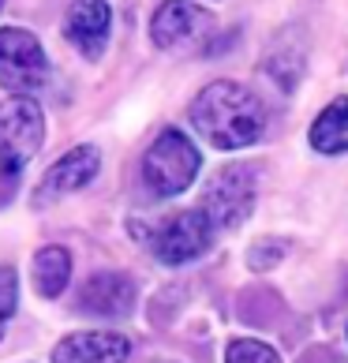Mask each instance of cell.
<instances>
[{
  "label": "cell",
  "mask_w": 348,
  "mask_h": 363,
  "mask_svg": "<svg viewBox=\"0 0 348 363\" xmlns=\"http://www.w3.org/2000/svg\"><path fill=\"white\" fill-rule=\"evenodd\" d=\"M191 128L218 150H244L266 131V105L259 94L232 79H218L191 101Z\"/></svg>",
  "instance_id": "1"
},
{
  "label": "cell",
  "mask_w": 348,
  "mask_h": 363,
  "mask_svg": "<svg viewBox=\"0 0 348 363\" xmlns=\"http://www.w3.org/2000/svg\"><path fill=\"white\" fill-rule=\"evenodd\" d=\"M198 169H203V154L180 128H165L150 143V150L142 154V184L157 199H172L187 191L195 184Z\"/></svg>",
  "instance_id": "2"
},
{
  "label": "cell",
  "mask_w": 348,
  "mask_h": 363,
  "mask_svg": "<svg viewBox=\"0 0 348 363\" xmlns=\"http://www.w3.org/2000/svg\"><path fill=\"white\" fill-rule=\"evenodd\" d=\"M45 143V113L34 98H8L0 105V172L19 177Z\"/></svg>",
  "instance_id": "3"
},
{
  "label": "cell",
  "mask_w": 348,
  "mask_h": 363,
  "mask_svg": "<svg viewBox=\"0 0 348 363\" xmlns=\"http://www.w3.org/2000/svg\"><path fill=\"white\" fill-rule=\"evenodd\" d=\"M213 233L218 228L210 225V218L203 210H180V213H169V218L154 221L142 240L165 266H184V262H195L198 255L210 251Z\"/></svg>",
  "instance_id": "4"
},
{
  "label": "cell",
  "mask_w": 348,
  "mask_h": 363,
  "mask_svg": "<svg viewBox=\"0 0 348 363\" xmlns=\"http://www.w3.org/2000/svg\"><path fill=\"white\" fill-rule=\"evenodd\" d=\"M259 195V172L255 165H225L210 177L203 191V213L213 228H236L247 221V213L255 210Z\"/></svg>",
  "instance_id": "5"
},
{
  "label": "cell",
  "mask_w": 348,
  "mask_h": 363,
  "mask_svg": "<svg viewBox=\"0 0 348 363\" xmlns=\"http://www.w3.org/2000/svg\"><path fill=\"white\" fill-rule=\"evenodd\" d=\"M49 75V57L42 42L23 26H0V86L16 98H30Z\"/></svg>",
  "instance_id": "6"
},
{
  "label": "cell",
  "mask_w": 348,
  "mask_h": 363,
  "mask_svg": "<svg viewBox=\"0 0 348 363\" xmlns=\"http://www.w3.org/2000/svg\"><path fill=\"white\" fill-rule=\"evenodd\" d=\"M98 169H101L98 146H90V143L72 146L60 161H52L49 172L42 177V184H38V191H34V206H49V203H57V199L72 195V191H83V187L98 177Z\"/></svg>",
  "instance_id": "7"
},
{
  "label": "cell",
  "mask_w": 348,
  "mask_h": 363,
  "mask_svg": "<svg viewBox=\"0 0 348 363\" xmlns=\"http://www.w3.org/2000/svg\"><path fill=\"white\" fill-rule=\"evenodd\" d=\"M210 30H213L210 11L187 4V0H165L150 19V38L157 49H187Z\"/></svg>",
  "instance_id": "8"
},
{
  "label": "cell",
  "mask_w": 348,
  "mask_h": 363,
  "mask_svg": "<svg viewBox=\"0 0 348 363\" xmlns=\"http://www.w3.org/2000/svg\"><path fill=\"white\" fill-rule=\"evenodd\" d=\"M109 26H113V11L105 0H75L64 16V38L79 49V57L98 60L105 45H109Z\"/></svg>",
  "instance_id": "9"
},
{
  "label": "cell",
  "mask_w": 348,
  "mask_h": 363,
  "mask_svg": "<svg viewBox=\"0 0 348 363\" xmlns=\"http://www.w3.org/2000/svg\"><path fill=\"white\" fill-rule=\"evenodd\" d=\"M135 296H139V289L128 274L101 270L83 281V289H79V311L101 315V318H120L135 307Z\"/></svg>",
  "instance_id": "10"
},
{
  "label": "cell",
  "mask_w": 348,
  "mask_h": 363,
  "mask_svg": "<svg viewBox=\"0 0 348 363\" xmlns=\"http://www.w3.org/2000/svg\"><path fill=\"white\" fill-rule=\"evenodd\" d=\"M128 356H131V341L124 333L86 330L64 337L57 352H52V363H128Z\"/></svg>",
  "instance_id": "11"
},
{
  "label": "cell",
  "mask_w": 348,
  "mask_h": 363,
  "mask_svg": "<svg viewBox=\"0 0 348 363\" xmlns=\"http://www.w3.org/2000/svg\"><path fill=\"white\" fill-rule=\"evenodd\" d=\"M311 146L318 154H348V98L330 101L311 124Z\"/></svg>",
  "instance_id": "12"
},
{
  "label": "cell",
  "mask_w": 348,
  "mask_h": 363,
  "mask_svg": "<svg viewBox=\"0 0 348 363\" xmlns=\"http://www.w3.org/2000/svg\"><path fill=\"white\" fill-rule=\"evenodd\" d=\"M68 281H72L68 247H42L34 255V285L45 300H57V296L68 289Z\"/></svg>",
  "instance_id": "13"
},
{
  "label": "cell",
  "mask_w": 348,
  "mask_h": 363,
  "mask_svg": "<svg viewBox=\"0 0 348 363\" xmlns=\"http://www.w3.org/2000/svg\"><path fill=\"white\" fill-rule=\"evenodd\" d=\"M225 363H281V356L274 352L270 345H262V341H255V337H240V341L229 345Z\"/></svg>",
  "instance_id": "14"
},
{
  "label": "cell",
  "mask_w": 348,
  "mask_h": 363,
  "mask_svg": "<svg viewBox=\"0 0 348 363\" xmlns=\"http://www.w3.org/2000/svg\"><path fill=\"white\" fill-rule=\"evenodd\" d=\"M16 307H19V277L11 266H0V337H4Z\"/></svg>",
  "instance_id": "15"
},
{
  "label": "cell",
  "mask_w": 348,
  "mask_h": 363,
  "mask_svg": "<svg viewBox=\"0 0 348 363\" xmlns=\"http://www.w3.org/2000/svg\"><path fill=\"white\" fill-rule=\"evenodd\" d=\"M0 8H4V0H0Z\"/></svg>",
  "instance_id": "16"
}]
</instances>
